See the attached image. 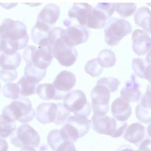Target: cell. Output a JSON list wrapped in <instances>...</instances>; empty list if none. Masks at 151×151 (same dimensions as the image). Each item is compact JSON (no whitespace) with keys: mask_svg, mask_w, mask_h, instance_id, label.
I'll return each mask as SVG.
<instances>
[{"mask_svg":"<svg viewBox=\"0 0 151 151\" xmlns=\"http://www.w3.org/2000/svg\"><path fill=\"white\" fill-rule=\"evenodd\" d=\"M29 36L25 25L11 18H5L0 25V47L2 52L11 55L28 44Z\"/></svg>","mask_w":151,"mask_h":151,"instance_id":"6da1fadb","label":"cell"},{"mask_svg":"<svg viewBox=\"0 0 151 151\" xmlns=\"http://www.w3.org/2000/svg\"><path fill=\"white\" fill-rule=\"evenodd\" d=\"M1 115L9 122L18 120L21 123H28L34 119L35 111L28 99L19 97L6 106Z\"/></svg>","mask_w":151,"mask_h":151,"instance_id":"7a4b0ae2","label":"cell"},{"mask_svg":"<svg viewBox=\"0 0 151 151\" xmlns=\"http://www.w3.org/2000/svg\"><path fill=\"white\" fill-rule=\"evenodd\" d=\"M90 128V122L85 116H71L66 123L60 130V134L64 141L76 142L85 136Z\"/></svg>","mask_w":151,"mask_h":151,"instance_id":"3957f363","label":"cell"},{"mask_svg":"<svg viewBox=\"0 0 151 151\" xmlns=\"http://www.w3.org/2000/svg\"><path fill=\"white\" fill-rule=\"evenodd\" d=\"M93 130L99 134L109 135L112 137H120L127 127L126 122H119L107 116L93 114L91 118Z\"/></svg>","mask_w":151,"mask_h":151,"instance_id":"277c9868","label":"cell"},{"mask_svg":"<svg viewBox=\"0 0 151 151\" xmlns=\"http://www.w3.org/2000/svg\"><path fill=\"white\" fill-rule=\"evenodd\" d=\"M104 29V40L110 46L117 45L121 40L132 32L130 23L124 19L110 18Z\"/></svg>","mask_w":151,"mask_h":151,"instance_id":"5b68a950","label":"cell"},{"mask_svg":"<svg viewBox=\"0 0 151 151\" xmlns=\"http://www.w3.org/2000/svg\"><path fill=\"white\" fill-rule=\"evenodd\" d=\"M63 106L74 116L87 117L91 113L90 104L87 100L84 93L80 90H73L65 94Z\"/></svg>","mask_w":151,"mask_h":151,"instance_id":"8992f818","label":"cell"},{"mask_svg":"<svg viewBox=\"0 0 151 151\" xmlns=\"http://www.w3.org/2000/svg\"><path fill=\"white\" fill-rule=\"evenodd\" d=\"M115 3H99L88 12L86 25L93 29L103 28L114 11Z\"/></svg>","mask_w":151,"mask_h":151,"instance_id":"52a82bcc","label":"cell"},{"mask_svg":"<svg viewBox=\"0 0 151 151\" xmlns=\"http://www.w3.org/2000/svg\"><path fill=\"white\" fill-rule=\"evenodd\" d=\"M11 143L17 147H37L40 142L38 132L28 124H21L11 134Z\"/></svg>","mask_w":151,"mask_h":151,"instance_id":"ba28073f","label":"cell"},{"mask_svg":"<svg viewBox=\"0 0 151 151\" xmlns=\"http://www.w3.org/2000/svg\"><path fill=\"white\" fill-rule=\"evenodd\" d=\"M110 92L109 89L101 85H96L91 90V108L94 114L105 116L109 110Z\"/></svg>","mask_w":151,"mask_h":151,"instance_id":"9c48e42d","label":"cell"},{"mask_svg":"<svg viewBox=\"0 0 151 151\" xmlns=\"http://www.w3.org/2000/svg\"><path fill=\"white\" fill-rule=\"evenodd\" d=\"M53 57L58 63L65 67L72 65L77 60L78 54L73 47L68 45L61 37L57 40L53 45Z\"/></svg>","mask_w":151,"mask_h":151,"instance_id":"30bf717a","label":"cell"},{"mask_svg":"<svg viewBox=\"0 0 151 151\" xmlns=\"http://www.w3.org/2000/svg\"><path fill=\"white\" fill-rule=\"evenodd\" d=\"M89 37L86 28L81 25H73L63 29L61 38L69 46L74 47L86 42Z\"/></svg>","mask_w":151,"mask_h":151,"instance_id":"8fae6325","label":"cell"},{"mask_svg":"<svg viewBox=\"0 0 151 151\" xmlns=\"http://www.w3.org/2000/svg\"><path fill=\"white\" fill-rule=\"evenodd\" d=\"M132 49L138 55H143L149 52L151 40L150 35L141 29H136L132 36Z\"/></svg>","mask_w":151,"mask_h":151,"instance_id":"7c38bea8","label":"cell"},{"mask_svg":"<svg viewBox=\"0 0 151 151\" xmlns=\"http://www.w3.org/2000/svg\"><path fill=\"white\" fill-rule=\"evenodd\" d=\"M58 104L53 103H42L35 110L36 119L42 124L55 122L57 116Z\"/></svg>","mask_w":151,"mask_h":151,"instance_id":"4fadbf2b","label":"cell"},{"mask_svg":"<svg viewBox=\"0 0 151 151\" xmlns=\"http://www.w3.org/2000/svg\"><path fill=\"white\" fill-rule=\"evenodd\" d=\"M120 97L129 103L137 102L140 99V85L137 82L134 74L131 75L129 80L126 82L124 87L122 88Z\"/></svg>","mask_w":151,"mask_h":151,"instance_id":"5bb4252c","label":"cell"},{"mask_svg":"<svg viewBox=\"0 0 151 151\" xmlns=\"http://www.w3.org/2000/svg\"><path fill=\"white\" fill-rule=\"evenodd\" d=\"M60 13V10L58 5L51 3L46 4L38 14L36 22L51 27L58 20Z\"/></svg>","mask_w":151,"mask_h":151,"instance_id":"9a60e30c","label":"cell"},{"mask_svg":"<svg viewBox=\"0 0 151 151\" xmlns=\"http://www.w3.org/2000/svg\"><path fill=\"white\" fill-rule=\"evenodd\" d=\"M76 83V76L69 71L63 70L56 76L52 84L57 91L66 94L74 87Z\"/></svg>","mask_w":151,"mask_h":151,"instance_id":"2e32d148","label":"cell"},{"mask_svg":"<svg viewBox=\"0 0 151 151\" xmlns=\"http://www.w3.org/2000/svg\"><path fill=\"white\" fill-rule=\"evenodd\" d=\"M150 86L148 85L146 92L142 96L140 103L136 107V116L137 119L143 123L150 122Z\"/></svg>","mask_w":151,"mask_h":151,"instance_id":"e0dca14e","label":"cell"},{"mask_svg":"<svg viewBox=\"0 0 151 151\" xmlns=\"http://www.w3.org/2000/svg\"><path fill=\"white\" fill-rule=\"evenodd\" d=\"M23 58L27 64H31L35 67L46 70L50 63L45 61L40 55L38 47L34 45L27 47L23 52Z\"/></svg>","mask_w":151,"mask_h":151,"instance_id":"ac0fdd59","label":"cell"},{"mask_svg":"<svg viewBox=\"0 0 151 151\" xmlns=\"http://www.w3.org/2000/svg\"><path fill=\"white\" fill-rule=\"evenodd\" d=\"M111 114L117 120L126 122L132 114V108L130 104L120 97L115 99L111 106Z\"/></svg>","mask_w":151,"mask_h":151,"instance_id":"d6986e66","label":"cell"},{"mask_svg":"<svg viewBox=\"0 0 151 151\" xmlns=\"http://www.w3.org/2000/svg\"><path fill=\"white\" fill-rule=\"evenodd\" d=\"M145 136V127L139 123H134L126 128L124 139L130 143L138 145L143 140Z\"/></svg>","mask_w":151,"mask_h":151,"instance_id":"ffe728a7","label":"cell"},{"mask_svg":"<svg viewBox=\"0 0 151 151\" xmlns=\"http://www.w3.org/2000/svg\"><path fill=\"white\" fill-rule=\"evenodd\" d=\"M93 6L87 3H74L70 9L68 15L70 18H75L81 26L86 25L88 12Z\"/></svg>","mask_w":151,"mask_h":151,"instance_id":"44dd1931","label":"cell"},{"mask_svg":"<svg viewBox=\"0 0 151 151\" xmlns=\"http://www.w3.org/2000/svg\"><path fill=\"white\" fill-rule=\"evenodd\" d=\"M37 93L41 99L45 100L51 99L59 100L64 99L65 96L57 91L53 84L50 83L38 84L37 88Z\"/></svg>","mask_w":151,"mask_h":151,"instance_id":"7402d4cb","label":"cell"},{"mask_svg":"<svg viewBox=\"0 0 151 151\" xmlns=\"http://www.w3.org/2000/svg\"><path fill=\"white\" fill-rule=\"evenodd\" d=\"M132 67L135 74L140 78L150 81V63L146 60L141 58H134Z\"/></svg>","mask_w":151,"mask_h":151,"instance_id":"603a6c76","label":"cell"},{"mask_svg":"<svg viewBox=\"0 0 151 151\" xmlns=\"http://www.w3.org/2000/svg\"><path fill=\"white\" fill-rule=\"evenodd\" d=\"M150 9L145 6L139 8L134 15V20L136 25L143 28L146 32L150 33Z\"/></svg>","mask_w":151,"mask_h":151,"instance_id":"cb8c5ba5","label":"cell"},{"mask_svg":"<svg viewBox=\"0 0 151 151\" xmlns=\"http://www.w3.org/2000/svg\"><path fill=\"white\" fill-rule=\"evenodd\" d=\"M21 62V57L18 52L11 55L2 53L0 55V67L4 70H15Z\"/></svg>","mask_w":151,"mask_h":151,"instance_id":"d4e9b609","label":"cell"},{"mask_svg":"<svg viewBox=\"0 0 151 151\" xmlns=\"http://www.w3.org/2000/svg\"><path fill=\"white\" fill-rule=\"evenodd\" d=\"M46 73V70L40 69L31 64H27L24 69L25 76L29 81L35 84L41 81L44 78Z\"/></svg>","mask_w":151,"mask_h":151,"instance_id":"484cf974","label":"cell"},{"mask_svg":"<svg viewBox=\"0 0 151 151\" xmlns=\"http://www.w3.org/2000/svg\"><path fill=\"white\" fill-rule=\"evenodd\" d=\"M98 63L101 67L109 68L113 67L116 61L114 52L110 49H103L99 52L97 58Z\"/></svg>","mask_w":151,"mask_h":151,"instance_id":"4316f807","label":"cell"},{"mask_svg":"<svg viewBox=\"0 0 151 151\" xmlns=\"http://www.w3.org/2000/svg\"><path fill=\"white\" fill-rule=\"evenodd\" d=\"M51 28V27L44 24L36 22L35 25L32 27L31 33L33 42L38 44L41 40L48 38L49 31Z\"/></svg>","mask_w":151,"mask_h":151,"instance_id":"83f0119b","label":"cell"},{"mask_svg":"<svg viewBox=\"0 0 151 151\" xmlns=\"http://www.w3.org/2000/svg\"><path fill=\"white\" fill-rule=\"evenodd\" d=\"M19 89L20 94L23 96H28L37 93L38 84L29 81L25 76L22 77L17 83Z\"/></svg>","mask_w":151,"mask_h":151,"instance_id":"f1b7e54d","label":"cell"},{"mask_svg":"<svg viewBox=\"0 0 151 151\" xmlns=\"http://www.w3.org/2000/svg\"><path fill=\"white\" fill-rule=\"evenodd\" d=\"M136 9L135 3H115L114 10L123 18L132 15Z\"/></svg>","mask_w":151,"mask_h":151,"instance_id":"f546056e","label":"cell"},{"mask_svg":"<svg viewBox=\"0 0 151 151\" xmlns=\"http://www.w3.org/2000/svg\"><path fill=\"white\" fill-rule=\"evenodd\" d=\"M16 130V124L14 122H9L0 115V137L5 138L11 135Z\"/></svg>","mask_w":151,"mask_h":151,"instance_id":"4dcf8cb0","label":"cell"},{"mask_svg":"<svg viewBox=\"0 0 151 151\" xmlns=\"http://www.w3.org/2000/svg\"><path fill=\"white\" fill-rule=\"evenodd\" d=\"M2 93L4 97L14 100L18 99L20 94L17 84L12 83H8L2 87Z\"/></svg>","mask_w":151,"mask_h":151,"instance_id":"1f68e13d","label":"cell"},{"mask_svg":"<svg viewBox=\"0 0 151 151\" xmlns=\"http://www.w3.org/2000/svg\"><path fill=\"white\" fill-rule=\"evenodd\" d=\"M84 70L91 77H97L102 73L103 68L99 65L97 58H93L87 62L84 66Z\"/></svg>","mask_w":151,"mask_h":151,"instance_id":"d6a6232c","label":"cell"},{"mask_svg":"<svg viewBox=\"0 0 151 151\" xmlns=\"http://www.w3.org/2000/svg\"><path fill=\"white\" fill-rule=\"evenodd\" d=\"M64 142L65 141L62 139L58 129L51 130L47 136V143L54 151H56L58 147Z\"/></svg>","mask_w":151,"mask_h":151,"instance_id":"836d02e7","label":"cell"},{"mask_svg":"<svg viewBox=\"0 0 151 151\" xmlns=\"http://www.w3.org/2000/svg\"><path fill=\"white\" fill-rule=\"evenodd\" d=\"M120 81L114 77H102L99 80L96 85H101L107 87L110 93L114 92L117 90Z\"/></svg>","mask_w":151,"mask_h":151,"instance_id":"e575fe53","label":"cell"},{"mask_svg":"<svg viewBox=\"0 0 151 151\" xmlns=\"http://www.w3.org/2000/svg\"><path fill=\"white\" fill-rule=\"evenodd\" d=\"M58 111H57V116L56 120L54 123L58 125L64 123L67 120L68 117L70 116V113L63 106L62 103H58Z\"/></svg>","mask_w":151,"mask_h":151,"instance_id":"d590c367","label":"cell"},{"mask_svg":"<svg viewBox=\"0 0 151 151\" xmlns=\"http://www.w3.org/2000/svg\"><path fill=\"white\" fill-rule=\"evenodd\" d=\"M18 73L15 70H0V78L5 82L14 81L17 77Z\"/></svg>","mask_w":151,"mask_h":151,"instance_id":"8d00e7d4","label":"cell"},{"mask_svg":"<svg viewBox=\"0 0 151 151\" xmlns=\"http://www.w3.org/2000/svg\"><path fill=\"white\" fill-rule=\"evenodd\" d=\"M56 151H77L73 143L71 142H64L57 149Z\"/></svg>","mask_w":151,"mask_h":151,"instance_id":"74e56055","label":"cell"},{"mask_svg":"<svg viewBox=\"0 0 151 151\" xmlns=\"http://www.w3.org/2000/svg\"><path fill=\"white\" fill-rule=\"evenodd\" d=\"M136 151H150V140L149 138L144 139L139 146V149Z\"/></svg>","mask_w":151,"mask_h":151,"instance_id":"f35d334b","label":"cell"},{"mask_svg":"<svg viewBox=\"0 0 151 151\" xmlns=\"http://www.w3.org/2000/svg\"><path fill=\"white\" fill-rule=\"evenodd\" d=\"M8 144L7 142L2 139L0 138V151H8Z\"/></svg>","mask_w":151,"mask_h":151,"instance_id":"ab89813d","label":"cell"},{"mask_svg":"<svg viewBox=\"0 0 151 151\" xmlns=\"http://www.w3.org/2000/svg\"><path fill=\"white\" fill-rule=\"evenodd\" d=\"M117 151H136L133 150L130 145H123L119 147V148L117 150Z\"/></svg>","mask_w":151,"mask_h":151,"instance_id":"60d3db41","label":"cell"},{"mask_svg":"<svg viewBox=\"0 0 151 151\" xmlns=\"http://www.w3.org/2000/svg\"><path fill=\"white\" fill-rule=\"evenodd\" d=\"M19 151H36L35 149L31 146H25L22 147V149Z\"/></svg>","mask_w":151,"mask_h":151,"instance_id":"b9f144b4","label":"cell"},{"mask_svg":"<svg viewBox=\"0 0 151 151\" xmlns=\"http://www.w3.org/2000/svg\"><path fill=\"white\" fill-rule=\"evenodd\" d=\"M63 24L64 25V26H65L68 28V27L71 26V22L68 19H65V20L64 21Z\"/></svg>","mask_w":151,"mask_h":151,"instance_id":"7bdbcfd3","label":"cell"},{"mask_svg":"<svg viewBox=\"0 0 151 151\" xmlns=\"http://www.w3.org/2000/svg\"><path fill=\"white\" fill-rule=\"evenodd\" d=\"M2 54V51H1V47H0V55H1Z\"/></svg>","mask_w":151,"mask_h":151,"instance_id":"ee69618b","label":"cell"},{"mask_svg":"<svg viewBox=\"0 0 151 151\" xmlns=\"http://www.w3.org/2000/svg\"><path fill=\"white\" fill-rule=\"evenodd\" d=\"M0 89H1V83H0Z\"/></svg>","mask_w":151,"mask_h":151,"instance_id":"f6af8a7d","label":"cell"},{"mask_svg":"<svg viewBox=\"0 0 151 151\" xmlns=\"http://www.w3.org/2000/svg\"><path fill=\"white\" fill-rule=\"evenodd\" d=\"M42 151H43V150H42Z\"/></svg>","mask_w":151,"mask_h":151,"instance_id":"bcb514c9","label":"cell"}]
</instances>
